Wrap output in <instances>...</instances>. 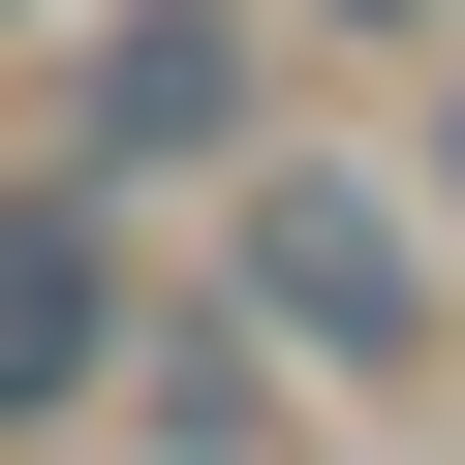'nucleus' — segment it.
Wrapping results in <instances>:
<instances>
[{
    "mask_svg": "<svg viewBox=\"0 0 465 465\" xmlns=\"http://www.w3.org/2000/svg\"><path fill=\"white\" fill-rule=\"evenodd\" d=\"M124 372V280H94V217H0V434H63Z\"/></svg>",
    "mask_w": 465,
    "mask_h": 465,
    "instance_id": "obj_1",
    "label": "nucleus"
},
{
    "mask_svg": "<svg viewBox=\"0 0 465 465\" xmlns=\"http://www.w3.org/2000/svg\"><path fill=\"white\" fill-rule=\"evenodd\" d=\"M249 311H311V341L372 372V341H403L434 280H403V217H372V186H280V217H249Z\"/></svg>",
    "mask_w": 465,
    "mask_h": 465,
    "instance_id": "obj_2",
    "label": "nucleus"
},
{
    "mask_svg": "<svg viewBox=\"0 0 465 465\" xmlns=\"http://www.w3.org/2000/svg\"><path fill=\"white\" fill-rule=\"evenodd\" d=\"M217 94H249L217 0H124V32H94V155H217Z\"/></svg>",
    "mask_w": 465,
    "mask_h": 465,
    "instance_id": "obj_3",
    "label": "nucleus"
},
{
    "mask_svg": "<svg viewBox=\"0 0 465 465\" xmlns=\"http://www.w3.org/2000/svg\"><path fill=\"white\" fill-rule=\"evenodd\" d=\"M341 32H434V0H341Z\"/></svg>",
    "mask_w": 465,
    "mask_h": 465,
    "instance_id": "obj_4",
    "label": "nucleus"
},
{
    "mask_svg": "<svg viewBox=\"0 0 465 465\" xmlns=\"http://www.w3.org/2000/svg\"><path fill=\"white\" fill-rule=\"evenodd\" d=\"M434 186H465V124H434Z\"/></svg>",
    "mask_w": 465,
    "mask_h": 465,
    "instance_id": "obj_5",
    "label": "nucleus"
}]
</instances>
